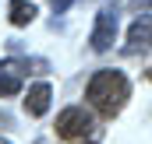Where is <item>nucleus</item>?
Returning a JSON list of instances; mask_svg holds the SVG:
<instances>
[{"instance_id":"obj_1","label":"nucleus","mask_w":152,"mask_h":144,"mask_svg":"<svg viewBox=\"0 0 152 144\" xmlns=\"http://www.w3.org/2000/svg\"><path fill=\"white\" fill-rule=\"evenodd\" d=\"M85 95H88V102L99 109L103 116H113V112L124 109L127 95H131V84H127V77H124L120 71H99L92 81H88Z\"/></svg>"},{"instance_id":"obj_2","label":"nucleus","mask_w":152,"mask_h":144,"mask_svg":"<svg viewBox=\"0 0 152 144\" xmlns=\"http://www.w3.org/2000/svg\"><path fill=\"white\" fill-rule=\"evenodd\" d=\"M88 134H92V116L81 106H71V109H64V112L57 116V137H64V141H81V137H88Z\"/></svg>"},{"instance_id":"obj_3","label":"nucleus","mask_w":152,"mask_h":144,"mask_svg":"<svg viewBox=\"0 0 152 144\" xmlns=\"http://www.w3.org/2000/svg\"><path fill=\"white\" fill-rule=\"evenodd\" d=\"M117 28H120V14H117L113 7H103V11L96 14L92 35H88L92 49H96V53H106V49L113 46V39H117Z\"/></svg>"},{"instance_id":"obj_4","label":"nucleus","mask_w":152,"mask_h":144,"mask_svg":"<svg viewBox=\"0 0 152 144\" xmlns=\"http://www.w3.org/2000/svg\"><path fill=\"white\" fill-rule=\"evenodd\" d=\"M138 49H152V18L149 14L134 18V25L127 28V53H138Z\"/></svg>"},{"instance_id":"obj_5","label":"nucleus","mask_w":152,"mask_h":144,"mask_svg":"<svg viewBox=\"0 0 152 144\" xmlns=\"http://www.w3.org/2000/svg\"><path fill=\"white\" fill-rule=\"evenodd\" d=\"M50 99H53V88H50L46 81L32 84V88H28V95H25V112H28V116H46Z\"/></svg>"},{"instance_id":"obj_6","label":"nucleus","mask_w":152,"mask_h":144,"mask_svg":"<svg viewBox=\"0 0 152 144\" xmlns=\"http://www.w3.org/2000/svg\"><path fill=\"white\" fill-rule=\"evenodd\" d=\"M7 11H11V25H18V28H21V25H28V21L36 18V7H32L28 0H11V7H7Z\"/></svg>"},{"instance_id":"obj_7","label":"nucleus","mask_w":152,"mask_h":144,"mask_svg":"<svg viewBox=\"0 0 152 144\" xmlns=\"http://www.w3.org/2000/svg\"><path fill=\"white\" fill-rule=\"evenodd\" d=\"M21 91V77L11 71H0V95H18Z\"/></svg>"},{"instance_id":"obj_8","label":"nucleus","mask_w":152,"mask_h":144,"mask_svg":"<svg viewBox=\"0 0 152 144\" xmlns=\"http://www.w3.org/2000/svg\"><path fill=\"white\" fill-rule=\"evenodd\" d=\"M71 4H75V0H53V11H57V14H64Z\"/></svg>"},{"instance_id":"obj_9","label":"nucleus","mask_w":152,"mask_h":144,"mask_svg":"<svg viewBox=\"0 0 152 144\" xmlns=\"http://www.w3.org/2000/svg\"><path fill=\"white\" fill-rule=\"evenodd\" d=\"M149 74H152V71H149Z\"/></svg>"}]
</instances>
